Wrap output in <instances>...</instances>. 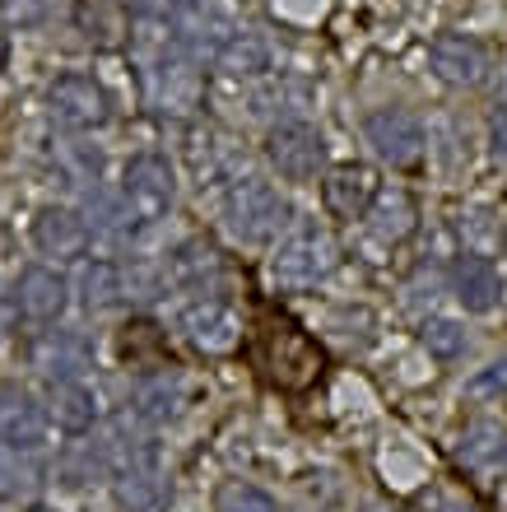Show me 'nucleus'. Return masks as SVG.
Segmentation results:
<instances>
[{
	"label": "nucleus",
	"mask_w": 507,
	"mask_h": 512,
	"mask_svg": "<svg viewBox=\"0 0 507 512\" xmlns=\"http://www.w3.org/2000/svg\"><path fill=\"white\" fill-rule=\"evenodd\" d=\"M70 308V284L61 270L52 266H24L14 280V312L38 326L61 322V312Z\"/></svg>",
	"instance_id": "9b49d317"
},
{
	"label": "nucleus",
	"mask_w": 507,
	"mask_h": 512,
	"mask_svg": "<svg viewBox=\"0 0 507 512\" xmlns=\"http://www.w3.org/2000/svg\"><path fill=\"white\" fill-rule=\"evenodd\" d=\"M177 331L205 354H224L238 345V312L228 308L219 294H196L177 308Z\"/></svg>",
	"instance_id": "6e6552de"
},
{
	"label": "nucleus",
	"mask_w": 507,
	"mask_h": 512,
	"mask_svg": "<svg viewBox=\"0 0 507 512\" xmlns=\"http://www.w3.org/2000/svg\"><path fill=\"white\" fill-rule=\"evenodd\" d=\"M121 201H126V210L135 215V224H140V229L159 224V219L177 205V173H173V163L163 159V154H154V149L131 154V159H126V168H121Z\"/></svg>",
	"instance_id": "f03ea898"
},
{
	"label": "nucleus",
	"mask_w": 507,
	"mask_h": 512,
	"mask_svg": "<svg viewBox=\"0 0 507 512\" xmlns=\"http://www.w3.org/2000/svg\"><path fill=\"white\" fill-rule=\"evenodd\" d=\"M75 24L94 47H117L121 33H126V10H121V0H80Z\"/></svg>",
	"instance_id": "4be33fe9"
},
{
	"label": "nucleus",
	"mask_w": 507,
	"mask_h": 512,
	"mask_svg": "<svg viewBox=\"0 0 507 512\" xmlns=\"http://www.w3.org/2000/svg\"><path fill=\"white\" fill-rule=\"evenodd\" d=\"M489 159H494V163H507V112H503V108L489 117Z\"/></svg>",
	"instance_id": "c85d7f7f"
},
{
	"label": "nucleus",
	"mask_w": 507,
	"mask_h": 512,
	"mask_svg": "<svg viewBox=\"0 0 507 512\" xmlns=\"http://www.w3.org/2000/svg\"><path fill=\"white\" fill-rule=\"evenodd\" d=\"M214 66L233 75V80H261L275 66V52H270V42L261 33H228L219 56H214Z\"/></svg>",
	"instance_id": "a211bd4d"
},
{
	"label": "nucleus",
	"mask_w": 507,
	"mask_h": 512,
	"mask_svg": "<svg viewBox=\"0 0 507 512\" xmlns=\"http://www.w3.org/2000/svg\"><path fill=\"white\" fill-rule=\"evenodd\" d=\"M503 252H507V233H503Z\"/></svg>",
	"instance_id": "72a5a7b5"
},
{
	"label": "nucleus",
	"mask_w": 507,
	"mask_h": 512,
	"mask_svg": "<svg viewBox=\"0 0 507 512\" xmlns=\"http://www.w3.org/2000/svg\"><path fill=\"white\" fill-rule=\"evenodd\" d=\"M47 415H52V424L61 433L80 438V433H89L98 424L103 405H98V391L84 378H52L47 382Z\"/></svg>",
	"instance_id": "4468645a"
},
{
	"label": "nucleus",
	"mask_w": 507,
	"mask_h": 512,
	"mask_svg": "<svg viewBox=\"0 0 507 512\" xmlns=\"http://www.w3.org/2000/svg\"><path fill=\"white\" fill-rule=\"evenodd\" d=\"M419 340H424V350L438 359V364H456L461 354H466V326L452 322V317H428L424 326H419Z\"/></svg>",
	"instance_id": "a878e982"
},
{
	"label": "nucleus",
	"mask_w": 507,
	"mask_h": 512,
	"mask_svg": "<svg viewBox=\"0 0 507 512\" xmlns=\"http://www.w3.org/2000/svg\"><path fill=\"white\" fill-rule=\"evenodd\" d=\"M456 461L466 466V475H475L480 485H498L507 480V419L484 415L470 419L461 443H456Z\"/></svg>",
	"instance_id": "1a4fd4ad"
},
{
	"label": "nucleus",
	"mask_w": 507,
	"mask_h": 512,
	"mask_svg": "<svg viewBox=\"0 0 507 512\" xmlns=\"http://www.w3.org/2000/svg\"><path fill=\"white\" fill-rule=\"evenodd\" d=\"M452 294L466 312H494L503 303V270L489 261V256H456L452 266Z\"/></svg>",
	"instance_id": "2eb2a0df"
},
{
	"label": "nucleus",
	"mask_w": 507,
	"mask_h": 512,
	"mask_svg": "<svg viewBox=\"0 0 507 512\" xmlns=\"http://www.w3.org/2000/svg\"><path fill=\"white\" fill-rule=\"evenodd\" d=\"M42 485V466L24 452H5L0 447V499L14 503V499H28L33 489Z\"/></svg>",
	"instance_id": "393cba45"
},
{
	"label": "nucleus",
	"mask_w": 507,
	"mask_h": 512,
	"mask_svg": "<svg viewBox=\"0 0 507 512\" xmlns=\"http://www.w3.org/2000/svg\"><path fill=\"white\" fill-rule=\"evenodd\" d=\"M289 215V201L266 177H233V187L224 191V229L238 243H270L289 224Z\"/></svg>",
	"instance_id": "f257e3e1"
},
{
	"label": "nucleus",
	"mask_w": 507,
	"mask_h": 512,
	"mask_svg": "<svg viewBox=\"0 0 507 512\" xmlns=\"http://www.w3.org/2000/svg\"><path fill=\"white\" fill-rule=\"evenodd\" d=\"M359 512H396V508H387V503H368V508H359Z\"/></svg>",
	"instance_id": "2f4dec72"
},
{
	"label": "nucleus",
	"mask_w": 507,
	"mask_h": 512,
	"mask_svg": "<svg viewBox=\"0 0 507 512\" xmlns=\"http://www.w3.org/2000/svg\"><path fill=\"white\" fill-rule=\"evenodd\" d=\"M266 159L270 168L280 173V182H294L307 187L317 182L321 168H326V140L312 122H298V117H284L266 131Z\"/></svg>",
	"instance_id": "20e7f679"
},
{
	"label": "nucleus",
	"mask_w": 507,
	"mask_h": 512,
	"mask_svg": "<svg viewBox=\"0 0 507 512\" xmlns=\"http://www.w3.org/2000/svg\"><path fill=\"white\" fill-rule=\"evenodd\" d=\"M47 112L52 122H61L66 131H103L112 122V98L107 89L84 75V70H66L47 84Z\"/></svg>",
	"instance_id": "39448f33"
},
{
	"label": "nucleus",
	"mask_w": 507,
	"mask_h": 512,
	"mask_svg": "<svg viewBox=\"0 0 507 512\" xmlns=\"http://www.w3.org/2000/svg\"><path fill=\"white\" fill-rule=\"evenodd\" d=\"M368 224L382 243H401L414 233V201L405 191H377L373 210H368Z\"/></svg>",
	"instance_id": "5701e85b"
},
{
	"label": "nucleus",
	"mask_w": 507,
	"mask_h": 512,
	"mask_svg": "<svg viewBox=\"0 0 507 512\" xmlns=\"http://www.w3.org/2000/svg\"><path fill=\"white\" fill-rule=\"evenodd\" d=\"M149 84H154L159 112H191L196 98H201V75H196L187 61H163V66L149 75Z\"/></svg>",
	"instance_id": "aec40b11"
},
{
	"label": "nucleus",
	"mask_w": 507,
	"mask_h": 512,
	"mask_svg": "<svg viewBox=\"0 0 507 512\" xmlns=\"http://www.w3.org/2000/svg\"><path fill=\"white\" fill-rule=\"evenodd\" d=\"M321 201L331 210L335 219H368L377 201V177L373 168L363 163H345V168H331L321 177Z\"/></svg>",
	"instance_id": "ddd939ff"
},
{
	"label": "nucleus",
	"mask_w": 507,
	"mask_h": 512,
	"mask_svg": "<svg viewBox=\"0 0 507 512\" xmlns=\"http://www.w3.org/2000/svg\"><path fill=\"white\" fill-rule=\"evenodd\" d=\"M503 485H507V480H503ZM503 512H507V489H503Z\"/></svg>",
	"instance_id": "473e14b6"
},
{
	"label": "nucleus",
	"mask_w": 507,
	"mask_h": 512,
	"mask_svg": "<svg viewBox=\"0 0 507 512\" xmlns=\"http://www.w3.org/2000/svg\"><path fill=\"white\" fill-rule=\"evenodd\" d=\"M363 135H368V145H373V154L382 163H391V168H410V163L424 159V122L414 117V112L405 108H377L368 112V122H363Z\"/></svg>",
	"instance_id": "0eeeda50"
},
{
	"label": "nucleus",
	"mask_w": 507,
	"mask_h": 512,
	"mask_svg": "<svg viewBox=\"0 0 507 512\" xmlns=\"http://www.w3.org/2000/svg\"><path fill=\"white\" fill-rule=\"evenodd\" d=\"M126 298H131V280H126V270H121L117 261L94 256V261L80 266V303L89 312H112V308H121Z\"/></svg>",
	"instance_id": "f3484780"
},
{
	"label": "nucleus",
	"mask_w": 507,
	"mask_h": 512,
	"mask_svg": "<svg viewBox=\"0 0 507 512\" xmlns=\"http://www.w3.org/2000/svg\"><path fill=\"white\" fill-rule=\"evenodd\" d=\"M331 270H335V243H331V233L317 229V224H298L270 252V280L280 284V289H312Z\"/></svg>",
	"instance_id": "7ed1b4c3"
},
{
	"label": "nucleus",
	"mask_w": 507,
	"mask_h": 512,
	"mask_svg": "<svg viewBox=\"0 0 507 512\" xmlns=\"http://www.w3.org/2000/svg\"><path fill=\"white\" fill-rule=\"evenodd\" d=\"M214 270H219V252H214L210 243H182L173 256H168L163 275L173 284H201L205 275H214Z\"/></svg>",
	"instance_id": "b1692460"
},
{
	"label": "nucleus",
	"mask_w": 507,
	"mask_h": 512,
	"mask_svg": "<svg viewBox=\"0 0 507 512\" xmlns=\"http://www.w3.org/2000/svg\"><path fill=\"white\" fill-rule=\"evenodd\" d=\"M219 512H280V503L270 499L261 485H247V480H228L219 489V499H214Z\"/></svg>",
	"instance_id": "bb28decb"
},
{
	"label": "nucleus",
	"mask_w": 507,
	"mask_h": 512,
	"mask_svg": "<svg viewBox=\"0 0 507 512\" xmlns=\"http://www.w3.org/2000/svg\"><path fill=\"white\" fill-rule=\"evenodd\" d=\"M89 340L75 336V331H56V336H47L38 345V368L47 373V382L52 378H84V368H89Z\"/></svg>",
	"instance_id": "412c9836"
},
{
	"label": "nucleus",
	"mask_w": 507,
	"mask_h": 512,
	"mask_svg": "<svg viewBox=\"0 0 507 512\" xmlns=\"http://www.w3.org/2000/svg\"><path fill=\"white\" fill-rule=\"evenodd\" d=\"M117 499L131 512H159L173 503V480L163 466H145V471H117Z\"/></svg>",
	"instance_id": "6ab92c4d"
},
{
	"label": "nucleus",
	"mask_w": 507,
	"mask_h": 512,
	"mask_svg": "<svg viewBox=\"0 0 507 512\" xmlns=\"http://www.w3.org/2000/svg\"><path fill=\"white\" fill-rule=\"evenodd\" d=\"M89 219L70 205H42L38 219H33V247L42 256H56V261H75V256L89 252Z\"/></svg>",
	"instance_id": "f8f14e48"
},
{
	"label": "nucleus",
	"mask_w": 507,
	"mask_h": 512,
	"mask_svg": "<svg viewBox=\"0 0 507 512\" xmlns=\"http://www.w3.org/2000/svg\"><path fill=\"white\" fill-rule=\"evenodd\" d=\"M52 443V415L28 387H0V447L38 457Z\"/></svg>",
	"instance_id": "423d86ee"
},
{
	"label": "nucleus",
	"mask_w": 507,
	"mask_h": 512,
	"mask_svg": "<svg viewBox=\"0 0 507 512\" xmlns=\"http://www.w3.org/2000/svg\"><path fill=\"white\" fill-rule=\"evenodd\" d=\"M428 66L442 84H456V89H480L489 80V52L466 33H438L428 42Z\"/></svg>",
	"instance_id": "9d476101"
},
{
	"label": "nucleus",
	"mask_w": 507,
	"mask_h": 512,
	"mask_svg": "<svg viewBox=\"0 0 507 512\" xmlns=\"http://www.w3.org/2000/svg\"><path fill=\"white\" fill-rule=\"evenodd\" d=\"M187 410V382L177 373H149L131 387V415L149 429H159L168 419H177Z\"/></svg>",
	"instance_id": "dca6fc26"
},
{
	"label": "nucleus",
	"mask_w": 507,
	"mask_h": 512,
	"mask_svg": "<svg viewBox=\"0 0 507 512\" xmlns=\"http://www.w3.org/2000/svg\"><path fill=\"white\" fill-rule=\"evenodd\" d=\"M24 512H61V508H47V503H28Z\"/></svg>",
	"instance_id": "7c9ffc66"
},
{
	"label": "nucleus",
	"mask_w": 507,
	"mask_h": 512,
	"mask_svg": "<svg viewBox=\"0 0 507 512\" xmlns=\"http://www.w3.org/2000/svg\"><path fill=\"white\" fill-rule=\"evenodd\" d=\"M452 512H470V508H452Z\"/></svg>",
	"instance_id": "f704fd0d"
},
{
	"label": "nucleus",
	"mask_w": 507,
	"mask_h": 512,
	"mask_svg": "<svg viewBox=\"0 0 507 512\" xmlns=\"http://www.w3.org/2000/svg\"><path fill=\"white\" fill-rule=\"evenodd\" d=\"M135 14H145V19H173L182 10V0H131Z\"/></svg>",
	"instance_id": "c756f323"
},
{
	"label": "nucleus",
	"mask_w": 507,
	"mask_h": 512,
	"mask_svg": "<svg viewBox=\"0 0 507 512\" xmlns=\"http://www.w3.org/2000/svg\"><path fill=\"white\" fill-rule=\"evenodd\" d=\"M470 396H484V401H498V396H507V359H494L489 368H480L475 378H470Z\"/></svg>",
	"instance_id": "cd10ccee"
}]
</instances>
